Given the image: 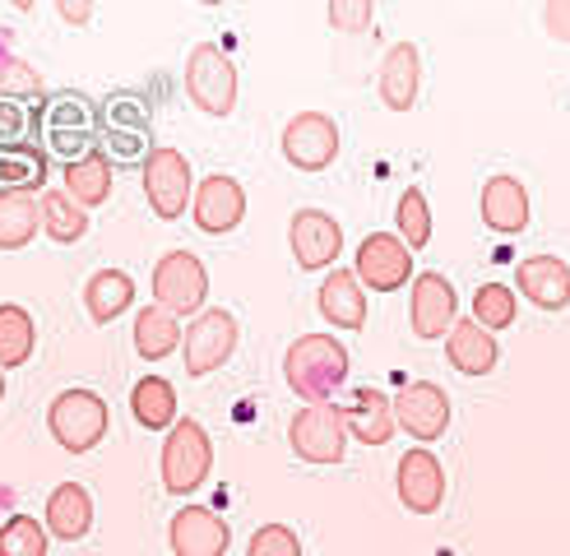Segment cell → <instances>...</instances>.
<instances>
[{"instance_id":"29","label":"cell","mask_w":570,"mask_h":556,"mask_svg":"<svg viewBox=\"0 0 570 556\" xmlns=\"http://www.w3.org/2000/svg\"><path fill=\"white\" fill-rule=\"evenodd\" d=\"M130 339H135V353L145 361H163V357H173L181 348L186 329H181V320L173 311H163V306H145V311L135 316Z\"/></svg>"},{"instance_id":"43","label":"cell","mask_w":570,"mask_h":556,"mask_svg":"<svg viewBox=\"0 0 570 556\" xmlns=\"http://www.w3.org/2000/svg\"><path fill=\"white\" fill-rule=\"evenodd\" d=\"M0 404H6V371H0Z\"/></svg>"},{"instance_id":"4","label":"cell","mask_w":570,"mask_h":556,"mask_svg":"<svg viewBox=\"0 0 570 556\" xmlns=\"http://www.w3.org/2000/svg\"><path fill=\"white\" fill-rule=\"evenodd\" d=\"M186 98L205 117H233L237 107V66L218 42H195L186 56Z\"/></svg>"},{"instance_id":"9","label":"cell","mask_w":570,"mask_h":556,"mask_svg":"<svg viewBox=\"0 0 570 556\" xmlns=\"http://www.w3.org/2000/svg\"><path fill=\"white\" fill-rule=\"evenodd\" d=\"M154 306L181 316H199L205 311V297H209V269L190 250H167V256L154 265Z\"/></svg>"},{"instance_id":"2","label":"cell","mask_w":570,"mask_h":556,"mask_svg":"<svg viewBox=\"0 0 570 556\" xmlns=\"http://www.w3.org/2000/svg\"><path fill=\"white\" fill-rule=\"evenodd\" d=\"M353 357L334 334H302L283 353V380L302 404H330L334 389L348 380Z\"/></svg>"},{"instance_id":"17","label":"cell","mask_w":570,"mask_h":556,"mask_svg":"<svg viewBox=\"0 0 570 556\" xmlns=\"http://www.w3.org/2000/svg\"><path fill=\"white\" fill-rule=\"evenodd\" d=\"M394 423L413 440H441L450 427V395L436 380H409L394 395Z\"/></svg>"},{"instance_id":"3","label":"cell","mask_w":570,"mask_h":556,"mask_svg":"<svg viewBox=\"0 0 570 556\" xmlns=\"http://www.w3.org/2000/svg\"><path fill=\"white\" fill-rule=\"evenodd\" d=\"M107 427H111V413H107V399L98 389H61L51 404H47V431L51 440L61 445L66 455H89L107 440Z\"/></svg>"},{"instance_id":"38","label":"cell","mask_w":570,"mask_h":556,"mask_svg":"<svg viewBox=\"0 0 570 556\" xmlns=\"http://www.w3.org/2000/svg\"><path fill=\"white\" fill-rule=\"evenodd\" d=\"M0 98H19V102H42V75L28 61H6L0 66Z\"/></svg>"},{"instance_id":"33","label":"cell","mask_w":570,"mask_h":556,"mask_svg":"<svg viewBox=\"0 0 570 556\" xmlns=\"http://www.w3.org/2000/svg\"><path fill=\"white\" fill-rule=\"evenodd\" d=\"M89 209H79L66 190H42V232L56 246H75L89 237Z\"/></svg>"},{"instance_id":"10","label":"cell","mask_w":570,"mask_h":556,"mask_svg":"<svg viewBox=\"0 0 570 556\" xmlns=\"http://www.w3.org/2000/svg\"><path fill=\"white\" fill-rule=\"evenodd\" d=\"M237 316L223 311V306H209V311H199L190 325H186V339H181V361H186V376H209L218 371L227 357L237 353Z\"/></svg>"},{"instance_id":"7","label":"cell","mask_w":570,"mask_h":556,"mask_svg":"<svg viewBox=\"0 0 570 556\" xmlns=\"http://www.w3.org/2000/svg\"><path fill=\"white\" fill-rule=\"evenodd\" d=\"M348 423H344V404H306L288 423V445L293 455L306 464H338L348 455Z\"/></svg>"},{"instance_id":"41","label":"cell","mask_w":570,"mask_h":556,"mask_svg":"<svg viewBox=\"0 0 570 556\" xmlns=\"http://www.w3.org/2000/svg\"><path fill=\"white\" fill-rule=\"evenodd\" d=\"M543 23H548L552 38L570 42V0H557V6H548V10H543Z\"/></svg>"},{"instance_id":"35","label":"cell","mask_w":570,"mask_h":556,"mask_svg":"<svg viewBox=\"0 0 570 556\" xmlns=\"http://www.w3.org/2000/svg\"><path fill=\"white\" fill-rule=\"evenodd\" d=\"M394 228H399V241H404L409 250H422L426 241H432V209H426V195L417 186H409L404 195H399Z\"/></svg>"},{"instance_id":"18","label":"cell","mask_w":570,"mask_h":556,"mask_svg":"<svg viewBox=\"0 0 570 556\" xmlns=\"http://www.w3.org/2000/svg\"><path fill=\"white\" fill-rule=\"evenodd\" d=\"M167 547H173V556H227L233 524L209 506H181L167 524Z\"/></svg>"},{"instance_id":"16","label":"cell","mask_w":570,"mask_h":556,"mask_svg":"<svg viewBox=\"0 0 570 556\" xmlns=\"http://www.w3.org/2000/svg\"><path fill=\"white\" fill-rule=\"evenodd\" d=\"M288 246H293L297 269H330L344 256V228L325 209H297L288 222Z\"/></svg>"},{"instance_id":"26","label":"cell","mask_w":570,"mask_h":556,"mask_svg":"<svg viewBox=\"0 0 570 556\" xmlns=\"http://www.w3.org/2000/svg\"><path fill=\"white\" fill-rule=\"evenodd\" d=\"M135 306V278L126 269H98L89 284H83V311L94 325H111L121 320Z\"/></svg>"},{"instance_id":"8","label":"cell","mask_w":570,"mask_h":556,"mask_svg":"<svg viewBox=\"0 0 570 556\" xmlns=\"http://www.w3.org/2000/svg\"><path fill=\"white\" fill-rule=\"evenodd\" d=\"M139 172H145V200H149L154 218H163V222L186 218L199 181H195V172H190V162H186L181 149L158 145V149L145 158V167H139Z\"/></svg>"},{"instance_id":"6","label":"cell","mask_w":570,"mask_h":556,"mask_svg":"<svg viewBox=\"0 0 570 556\" xmlns=\"http://www.w3.org/2000/svg\"><path fill=\"white\" fill-rule=\"evenodd\" d=\"M102 145L111 149V162H139L154 153V107L139 93H111L102 102Z\"/></svg>"},{"instance_id":"31","label":"cell","mask_w":570,"mask_h":556,"mask_svg":"<svg viewBox=\"0 0 570 556\" xmlns=\"http://www.w3.org/2000/svg\"><path fill=\"white\" fill-rule=\"evenodd\" d=\"M42 228V200L38 195L0 190V250H23Z\"/></svg>"},{"instance_id":"37","label":"cell","mask_w":570,"mask_h":556,"mask_svg":"<svg viewBox=\"0 0 570 556\" xmlns=\"http://www.w3.org/2000/svg\"><path fill=\"white\" fill-rule=\"evenodd\" d=\"M38 145V102L0 98V149Z\"/></svg>"},{"instance_id":"30","label":"cell","mask_w":570,"mask_h":556,"mask_svg":"<svg viewBox=\"0 0 570 556\" xmlns=\"http://www.w3.org/2000/svg\"><path fill=\"white\" fill-rule=\"evenodd\" d=\"M51 158L42 145H19V149H0V190H19V195H42L47 190Z\"/></svg>"},{"instance_id":"34","label":"cell","mask_w":570,"mask_h":556,"mask_svg":"<svg viewBox=\"0 0 570 556\" xmlns=\"http://www.w3.org/2000/svg\"><path fill=\"white\" fill-rule=\"evenodd\" d=\"M51 534L38 515H10L0 524V556H47Z\"/></svg>"},{"instance_id":"25","label":"cell","mask_w":570,"mask_h":556,"mask_svg":"<svg viewBox=\"0 0 570 556\" xmlns=\"http://www.w3.org/2000/svg\"><path fill=\"white\" fill-rule=\"evenodd\" d=\"M130 413L145 431H173L181 423L177 408V385L167 376H139L130 389Z\"/></svg>"},{"instance_id":"20","label":"cell","mask_w":570,"mask_h":556,"mask_svg":"<svg viewBox=\"0 0 570 556\" xmlns=\"http://www.w3.org/2000/svg\"><path fill=\"white\" fill-rule=\"evenodd\" d=\"M515 278H520V292L533 306H543V311H566V306H570V265L566 260H557V256H529V260H520Z\"/></svg>"},{"instance_id":"11","label":"cell","mask_w":570,"mask_h":556,"mask_svg":"<svg viewBox=\"0 0 570 556\" xmlns=\"http://www.w3.org/2000/svg\"><path fill=\"white\" fill-rule=\"evenodd\" d=\"M357 284L366 292H399L413 284V250L399 241V232H372L362 246H357Z\"/></svg>"},{"instance_id":"23","label":"cell","mask_w":570,"mask_h":556,"mask_svg":"<svg viewBox=\"0 0 570 556\" xmlns=\"http://www.w3.org/2000/svg\"><path fill=\"white\" fill-rule=\"evenodd\" d=\"M445 357H450V367L460 371V376H488V371H497L501 348H497V334H488V329H482L469 316V320H460V325L450 329Z\"/></svg>"},{"instance_id":"19","label":"cell","mask_w":570,"mask_h":556,"mask_svg":"<svg viewBox=\"0 0 570 556\" xmlns=\"http://www.w3.org/2000/svg\"><path fill=\"white\" fill-rule=\"evenodd\" d=\"M42 524H47V534L56 543L89 538V528H94V496H89V487H83V483H61L47 496Z\"/></svg>"},{"instance_id":"32","label":"cell","mask_w":570,"mask_h":556,"mask_svg":"<svg viewBox=\"0 0 570 556\" xmlns=\"http://www.w3.org/2000/svg\"><path fill=\"white\" fill-rule=\"evenodd\" d=\"M38 353V325L19 301H0V371L28 367V357Z\"/></svg>"},{"instance_id":"28","label":"cell","mask_w":570,"mask_h":556,"mask_svg":"<svg viewBox=\"0 0 570 556\" xmlns=\"http://www.w3.org/2000/svg\"><path fill=\"white\" fill-rule=\"evenodd\" d=\"M61 190L70 195V200L79 205V209H102L107 200H111V158H107V149H98V153H89V158H79V162H70V167H61Z\"/></svg>"},{"instance_id":"14","label":"cell","mask_w":570,"mask_h":556,"mask_svg":"<svg viewBox=\"0 0 570 556\" xmlns=\"http://www.w3.org/2000/svg\"><path fill=\"white\" fill-rule=\"evenodd\" d=\"M246 218V186L227 172H214V177H199L195 186V200H190V222L199 232L209 237H227L237 232Z\"/></svg>"},{"instance_id":"1","label":"cell","mask_w":570,"mask_h":556,"mask_svg":"<svg viewBox=\"0 0 570 556\" xmlns=\"http://www.w3.org/2000/svg\"><path fill=\"white\" fill-rule=\"evenodd\" d=\"M38 145L61 167L102 149V102L79 89H56L38 102Z\"/></svg>"},{"instance_id":"15","label":"cell","mask_w":570,"mask_h":556,"mask_svg":"<svg viewBox=\"0 0 570 556\" xmlns=\"http://www.w3.org/2000/svg\"><path fill=\"white\" fill-rule=\"evenodd\" d=\"M394 492H399V500H404L409 515H436L445 506V468H441V459L426 450V445L409 450L394 468Z\"/></svg>"},{"instance_id":"42","label":"cell","mask_w":570,"mask_h":556,"mask_svg":"<svg viewBox=\"0 0 570 556\" xmlns=\"http://www.w3.org/2000/svg\"><path fill=\"white\" fill-rule=\"evenodd\" d=\"M56 14H61L66 23H89L94 19V6H56Z\"/></svg>"},{"instance_id":"13","label":"cell","mask_w":570,"mask_h":556,"mask_svg":"<svg viewBox=\"0 0 570 556\" xmlns=\"http://www.w3.org/2000/svg\"><path fill=\"white\" fill-rule=\"evenodd\" d=\"M283 158L297 172H325V167L338 158V126L325 111H297V117L283 126Z\"/></svg>"},{"instance_id":"36","label":"cell","mask_w":570,"mask_h":556,"mask_svg":"<svg viewBox=\"0 0 570 556\" xmlns=\"http://www.w3.org/2000/svg\"><path fill=\"white\" fill-rule=\"evenodd\" d=\"M515 311H520V301H515V292H510L505 284H482L473 292V320L488 334L492 329H510V325H515Z\"/></svg>"},{"instance_id":"22","label":"cell","mask_w":570,"mask_h":556,"mask_svg":"<svg viewBox=\"0 0 570 556\" xmlns=\"http://www.w3.org/2000/svg\"><path fill=\"white\" fill-rule=\"evenodd\" d=\"M422 89V56L413 42H394L381 61V102L390 111H409Z\"/></svg>"},{"instance_id":"40","label":"cell","mask_w":570,"mask_h":556,"mask_svg":"<svg viewBox=\"0 0 570 556\" xmlns=\"http://www.w3.org/2000/svg\"><path fill=\"white\" fill-rule=\"evenodd\" d=\"M325 19L338 28V33H366L376 23V6L372 0H334L325 10Z\"/></svg>"},{"instance_id":"39","label":"cell","mask_w":570,"mask_h":556,"mask_svg":"<svg viewBox=\"0 0 570 556\" xmlns=\"http://www.w3.org/2000/svg\"><path fill=\"white\" fill-rule=\"evenodd\" d=\"M246 556H306V552H302V538L293 534L288 524H261L250 534Z\"/></svg>"},{"instance_id":"12","label":"cell","mask_w":570,"mask_h":556,"mask_svg":"<svg viewBox=\"0 0 570 556\" xmlns=\"http://www.w3.org/2000/svg\"><path fill=\"white\" fill-rule=\"evenodd\" d=\"M409 325L417 339H450V329L460 325V297L445 274L426 269L409 284Z\"/></svg>"},{"instance_id":"5","label":"cell","mask_w":570,"mask_h":556,"mask_svg":"<svg viewBox=\"0 0 570 556\" xmlns=\"http://www.w3.org/2000/svg\"><path fill=\"white\" fill-rule=\"evenodd\" d=\"M214 468V440L209 431L195 423V417H181V423L167 431L163 440V455H158V473H163V487L173 496H186L195 487H205Z\"/></svg>"},{"instance_id":"27","label":"cell","mask_w":570,"mask_h":556,"mask_svg":"<svg viewBox=\"0 0 570 556\" xmlns=\"http://www.w3.org/2000/svg\"><path fill=\"white\" fill-rule=\"evenodd\" d=\"M344 423H348V436L362 440V445H385L394 436V399H385L381 389H357L353 404H344Z\"/></svg>"},{"instance_id":"24","label":"cell","mask_w":570,"mask_h":556,"mask_svg":"<svg viewBox=\"0 0 570 556\" xmlns=\"http://www.w3.org/2000/svg\"><path fill=\"white\" fill-rule=\"evenodd\" d=\"M482 222L488 228H497V232H524L529 228V190H524V181H515V177H492L488 186H482Z\"/></svg>"},{"instance_id":"21","label":"cell","mask_w":570,"mask_h":556,"mask_svg":"<svg viewBox=\"0 0 570 556\" xmlns=\"http://www.w3.org/2000/svg\"><path fill=\"white\" fill-rule=\"evenodd\" d=\"M316 306H321L325 325H334V329H362L366 325V288L357 284L353 269L325 274V284L316 292Z\"/></svg>"}]
</instances>
